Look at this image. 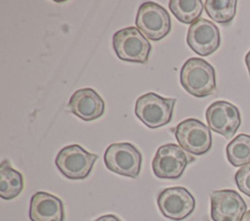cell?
<instances>
[{
    "instance_id": "obj_1",
    "label": "cell",
    "mask_w": 250,
    "mask_h": 221,
    "mask_svg": "<svg viewBox=\"0 0 250 221\" xmlns=\"http://www.w3.org/2000/svg\"><path fill=\"white\" fill-rule=\"evenodd\" d=\"M180 80L183 88L195 97H206L216 92L215 69L199 57H190L184 63Z\"/></svg>"
},
{
    "instance_id": "obj_2",
    "label": "cell",
    "mask_w": 250,
    "mask_h": 221,
    "mask_svg": "<svg viewBox=\"0 0 250 221\" xmlns=\"http://www.w3.org/2000/svg\"><path fill=\"white\" fill-rule=\"evenodd\" d=\"M175 104L176 98L162 97L154 92H147L137 99L135 114L146 127L157 129L172 120Z\"/></svg>"
},
{
    "instance_id": "obj_3",
    "label": "cell",
    "mask_w": 250,
    "mask_h": 221,
    "mask_svg": "<svg viewBox=\"0 0 250 221\" xmlns=\"http://www.w3.org/2000/svg\"><path fill=\"white\" fill-rule=\"evenodd\" d=\"M112 45L118 58L130 62H147L151 51L148 40L134 26L116 31L112 37Z\"/></svg>"
},
{
    "instance_id": "obj_4",
    "label": "cell",
    "mask_w": 250,
    "mask_h": 221,
    "mask_svg": "<svg viewBox=\"0 0 250 221\" xmlns=\"http://www.w3.org/2000/svg\"><path fill=\"white\" fill-rule=\"evenodd\" d=\"M98 155L90 153L78 144L63 147L57 155L55 163L62 175L71 180L85 179L91 172Z\"/></svg>"
},
{
    "instance_id": "obj_5",
    "label": "cell",
    "mask_w": 250,
    "mask_h": 221,
    "mask_svg": "<svg viewBox=\"0 0 250 221\" xmlns=\"http://www.w3.org/2000/svg\"><path fill=\"white\" fill-rule=\"evenodd\" d=\"M104 165L110 171L137 178L141 172L143 157L141 152L131 143H112L110 144L104 156Z\"/></svg>"
},
{
    "instance_id": "obj_6",
    "label": "cell",
    "mask_w": 250,
    "mask_h": 221,
    "mask_svg": "<svg viewBox=\"0 0 250 221\" xmlns=\"http://www.w3.org/2000/svg\"><path fill=\"white\" fill-rule=\"evenodd\" d=\"M137 28L148 39L159 41L171 30V18L168 12L159 4L147 1L143 3L136 17Z\"/></svg>"
},
{
    "instance_id": "obj_7",
    "label": "cell",
    "mask_w": 250,
    "mask_h": 221,
    "mask_svg": "<svg viewBox=\"0 0 250 221\" xmlns=\"http://www.w3.org/2000/svg\"><path fill=\"white\" fill-rule=\"evenodd\" d=\"M194 161L193 157L180 146L169 143L160 146L152 160V171L158 178L177 179L180 178L187 166Z\"/></svg>"
},
{
    "instance_id": "obj_8",
    "label": "cell",
    "mask_w": 250,
    "mask_h": 221,
    "mask_svg": "<svg viewBox=\"0 0 250 221\" xmlns=\"http://www.w3.org/2000/svg\"><path fill=\"white\" fill-rule=\"evenodd\" d=\"M175 136L180 146L192 155H203L212 146L210 129L193 118L179 123L175 129Z\"/></svg>"
},
{
    "instance_id": "obj_9",
    "label": "cell",
    "mask_w": 250,
    "mask_h": 221,
    "mask_svg": "<svg viewBox=\"0 0 250 221\" xmlns=\"http://www.w3.org/2000/svg\"><path fill=\"white\" fill-rule=\"evenodd\" d=\"M205 117L208 128L227 139L234 135L241 123L238 108L234 104L224 100H218L210 104Z\"/></svg>"
},
{
    "instance_id": "obj_10",
    "label": "cell",
    "mask_w": 250,
    "mask_h": 221,
    "mask_svg": "<svg viewBox=\"0 0 250 221\" xmlns=\"http://www.w3.org/2000/svg\"><path fill=\"white\" fill-rule=\"evenodd\" d=\"M157 205L165 217L180 221L187 218L194 210L195 200L188 189L170 187L158 195Z\"/></svg>"
},
{
    "instance_id": "obj_11",
    "label": "cell",
    "mask_w": 250,
    "mask_h": 221,
    "mask_svg": "<svg viewBox=\"0 0 250 221\" xmlns=\"http://www.w3.org/2000/svg\"><path fill=\"white\" fill-rule=\"evenodd\" d=\"M213 221H241L246 212V203L234 190L224 189L210 194Z\"/></svg>"
},
{
    "instance_id": "obj_12",
    "label": "cell",
    "mask_w": 250,
    "mask_h": 221,
    "mask_svg": "<svg viewBox=\"0 0 250 221\" xmlns=\"http://www.w3.org/2000/svg\"><path fill=\"white\" fill-rule=\"evenodd\" d=\"M187 43L197 55H209L220 47V30L211 20L198 18L190 24L188 30Z\"/></svg>"
},
{
    "instance_id": "obj_13",
    "label": "cell",
    "mask_w": 250,
    "mask_h": 221,
    "mask_svg": "<svg viewBox=\"0 0 250 221\" xmlns=\"http://www.w3.org/2000/svg\"><path fill=\"white\" fill-rule=\"evenodd\" d=\"M68 108L72 114L89 122L104 115V102L95 90L84 88L74 92L68 101Z\"/></svg>"
},
{
    "instance_id": "obj_14",
    "label": "cell",
    "mask_w": 250,
    "mask_h": 221,
    "mask_svg": "<svg viewBox=\"0 0 250 221\" xmlns=\"http://www.w3.org/2000/svg\"><path fill=\"white\" fill-rule=\"evenodd\" d=\"M29 218L31 221H64L62 200L46 192H37L30 199Z\"/></svg>"
},
{
    "instance_id": "obj_15",
    "label": "cell",
    "mask_w": 250,
    "mask_h": 221,
    "mask_svg": "<svg viewBox=\"0 0 250 221\" xmlns=\"http://www.w3.org/2000/svg\"><path fill=\"white\" fill-rule=\"evenodd\" d=\"M22 189L21 173L14 169L9 161L4 160L0 166V197L4 200H12L18 197Z\"/></svg>"
},
{
    "instance_id": "obj_16",
    "label": "cell",
    "mask_w": 250,
    "mask_h": 221,
    "mask_svg": "<svg viewBox=\"0 0 250 221\" xmlns=\"http://www.w3.org/2000/svg\"><path fill=\"white\" fill-rule=\"evenodd\" d=\"M226 153L229 162L233 166L250 164V135L238 134L227 145Z\"/></svg>"
},
{
    "instance_id": "obj_17",
    "label": "cell",
    "mask_w": 250,
    "mask_h": 221,
    "mask_svg": "<svg viewBox=\"0 0 250 221\" xmlns=\"http://www.w3.org/2000/svg\"><path fill=\"white\" fill-rule=\"evenodd\" d=\"M169 9L183 23H193L201 16L203 4L200 0H171Z\"/></svg>"
},
{
    "instance_id": "obj_18",
    "label": "cell",
    "mask_w": 250,
    "mask_h": 221,
    "mask_svg": "<svg viewBox=\"0 0 250 221\" xmlns=\"http://www.w3.org/2000/svg\"><path fill=\"white\" fill-rule=\"evenodd\" d=\"M204 9L211 19L222 24H227L229 23L235 16L236 1L206 0L204 2Z\"/></svg>"
},
{
    "instance_id": "obj_19",
    "label": "cell",
    "mask_w": 250,
    "mask_h": 221,
    "mask_svg": "<svg viewBox=\"0 0 250 221\" xmlns=\"http://www.w3.org/2000/svg\"><path fill=\"white\" fill-rule=\"evenodd\" d=\"M234 179L239 191L250 197V164L241 166L236 171Z\"/></svg>"
},
{
    "instance_id": "obj_20",
    "label": "cell",
    "mask_w": 250,
    "mask_h": 221,
    "mask_svg": "<svg viewBox=\"0 0 250 221\" xmlns=\"http://www.w3.org/2000/svg\"><path fill=\"white\" fill-rule=\"evenodd\" d=\"M94 221H121V220L113 214H105V215H103V216L97 218Z\"/></svg>"
},
{
    "instance_id": "obj_21",
    "label": "cell",
    "mask_w": 250,
    "mask_h": 221,
    "mask_svg": "<svg viewBox=\"0 0 250 221\" xmlns=\"http://www.w3.org/2000/svg\"><path fill=\"white\" fill-rule=\"evenodd\" d=\"M245 63H246V67L248 69V73H249V77H250V51L245 55Z\"/></svg>"
},
{
    "instance_id": "obj_22",
    "label": "cell",
    "mask_w": 250,
    "mask_h": 221,
    "mask_svg": "<svg viewBox=\"0 0 250 221\" xmlns=\"http://www.w3.org/2000/svg\"><path fill=\"white\" fill-rule=\"evenodd\" d=\"M241 221H250V210L245 212V214L243 215Z\"/></svg>"
}]
</instances>
